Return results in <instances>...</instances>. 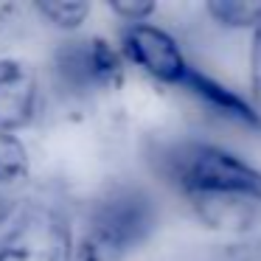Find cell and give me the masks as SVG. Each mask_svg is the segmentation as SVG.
Instances as JSON below:
<instances>
[{"label": "cell", "mask_w": 261, "mask_h": 261, "mask_svg": "<svg viewBox=\"0 0 261 261\" xmlns=\"http://www.w3.org/2000/svg\"><path fill=\"white\" fill-rule=\"evenodd\" d=\"M154 160L208 227L239 230L261 205V171L216 143L180 138L160 146Z\"/></svg>", "instance_id": "1"}, {"label": "cell", "mask_w": 261, "mask_h": 261, "mask_svg": "<svg viewBox=\"0 0 261 261\" xmlns=\"http://www.w3.org/2000/svg\"><path fill=\"white\" fill-rule=\"evenodd\" d=\"M158 225L152 199L138 188H113L90 208L73 261H126Z\"/></svg>", "instance_id": "2"}, {"label": "cell", "mask_w": 261, "mask_h": 261, "mask_svg": "<svg viewBox=\"0 0 261 261\" xmlns=\"http://www.w3.org/2000/svg\"><path fill=\"white\" fill-rule=\"evenodd\" d=\"M0 261H73V230L54 205L23 199L0 219Z\"/></svg>", "instance_id": "3"}, {"label": "cell", "mask_w": 261, "mask_h": 261, "mask_svg": "<svg viewBox=\"0 0 261 261\" xmlns=\"http://www.w3.org/2000/svg\"><path fill=\"white\" fill-rule=\"evenodd\" d=\"M57 85L70 96H90L98 90H118L124 82L121 54L101 37L68 40L54 54Z\"/></svg>", "instance_id": "4"}, {"label": "cell", "mask_w": 261, "mask_h": 261, "mask_svg": "<svg viewBox=\"0 0 261 261\" xmlns=\"http://www.w3.org/2000/svg\"><path fill=\"white\" fill-rule=\"evenodd\" d=\"M121 48L135 68H141L143 73H149L163 85H182L186 73L191 70L177 40L152 23L126 25L121 34Z\"/></svg>", "instance_id": "5"}, {"label": "cell", "mask_w": 261, "mask_h": 261, "mask_svg": "<svg viewBox=\"0 0 261 261\" xmlns=\"http://www.w3.org/2000/svg\"><path fill=\"white\" fill-rule=\"evenodd\" d=\"M37 96V70L23 59H0V132L23 129L34 118Z\"/></svg>", "instance_id": "6"}, {"label": "cell", "mask_w": 261, "mask_h": 261, "mask_svg": "<svg viewBox=\"0 0 261 261\" xmlns=\"http://www.w3.org/2000/svg\"><path fill=\"white\" fill-rule=\"evenodd\" d=\"M182 87H186L191 96H197L205 107H211L216 115L233 121L239 126H247V129H258L261 132V113L247 101L242 98L236 90L225 87L222 82L211 79L208 73H199V70H188L186 79H182Z\"/></svg>", "instance_id": "7"}, {"label": "cell", "mask_w": 261, "mask_h": 261, "mask_svg": "<svg viewBox=\"0 0 261 261\" xmlns=\"http://www.w3.org/2000/svg\"><path fill=\"white\" fill-rule=\"evenodd\" d=\"M31 177V160L23 141L12 132H0V219L23 202Z\"/></svg>", "instance_id": "8"}, {"label": "cell", "mask_w": 261, "mask_h": 261, "mask_svg": "<svg viewBox=\"0 0 261 261\" xmlns=\"http://www.w3.org/2000/svg\"><path fill=\"white\" fill-rule=\"evenodd\" d=\"M205 12L227 29H255L261 20V3L255 0H208Z\"/></svg>", "instance_id": "9"}, {"label": "cell", "mask_w": 261, "mask_h": 261, "mask_svg": "<svg viewBox=\"0 0 261 261\" xmlns=\"http://www.w3.org/2000/svg\"><path fill=\"white\" fill-rule=\"evenodd\" d=\"M34 9L40 17H45L51 25L65 31L79 29L90 14V3H79V0H40V3H34Z\"/></svg>", "instance_id": "10"}, {"label": "cell", "mask_w": 261, "mask_h": 261, "mask_svg": "<svg viewBox=\"0 0 261 261\" xmlns=\"http://www.w3.org/2000/svg\"><path fill=\"white\" fill-rule=\"evenodd\" d=\"M110 12L126 20L129 25H135V23H146V17L154 12V3H149V0H113Z\"/></svg>", "instance_id": "11"}, {"label": "cell", "mask_w": 261, "mask_h": 261, "mask_svg": "<svg viewBox=\"0 0 261 261\" xmlns=\"http://www.w3.org/2000/svg\"><path fill=\"white\" fill-rule=\"evenodd\" d=\"M250 87H253V98L261 107V20L253 29V48H250Z\"/></svg>", "instance_id": "12"}, {"label": "cell", "mask_w": 261, "mask_h": 261, "mask_svg": "<svg viewBox=\"0 0 261 261\" xmlns=\"http://www.w3.org/2000/svg\"><path fill=\"white\" fill-rule=\"evenodd\" d=\"M219 261H261V242L233 244L230 250H225L219 255Z\"/></svg>", "instance_id": "13"}, {"label": "cell", "mask_w": 261, "mask_h": 261, "mask_svg": "<svg viewBox=\"0 0 261 261\" xmlns=\"http://www.w3.org/2000/svg\"><path fill=\"white\" fill-rule=\"evenodd\" d=\"M14 14V6L12 3H0V37H3V31L9 29V20H12Z\"/></svg>", "instance_id": "14"}]
</instances>
